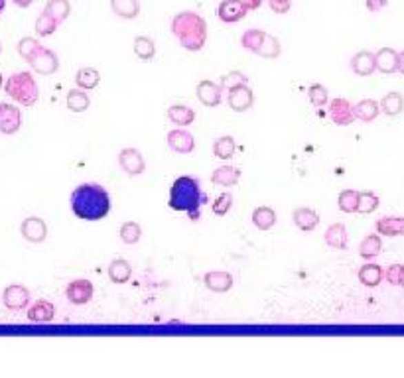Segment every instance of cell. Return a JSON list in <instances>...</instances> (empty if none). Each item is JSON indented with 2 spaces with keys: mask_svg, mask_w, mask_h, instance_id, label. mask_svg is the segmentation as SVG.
Instances as JSON below:
<instances>
[{
  "mask_svg": "<svg viewBox=\"0 0 404 378\" xmlns=\"http://www.w3.org/2000/svg\"><path fill=\"white\" fill-rule=\"evenodd\" d=\"M71 211L81 221H101L111 213V195L99 183H81L71 193Z\"/></svg>",
  "mask_w": 404,
  "mask_h": 378,
  "instance_id": "cell-1",
  "label": "cell"
},
{
  "mask_svg": "<svg viewBox=\"0 0 404 378\" xmlns=\"http://www.w3.org/2000/svg\"><path fill=\"white\" fill-rule=\"evenodd\" d=\"M205 203H208V193L201 189L197 177L180 176L178 179H174L170 188V197H168L170 209L178 213H185L190 217V221H199L201 207Z\"/></svg>",
  "mask_w": 404,
  "mask_h": 378,
  "instance_id": "cell-2",
  "label": "cell"
},
{
  "mask_svg": "<svg viewBox=\"0 0 404 378\" xmlns=\"http://www.w3.org/2000/svg\"><path fill=\"white\" fill-rule=\"evenodd\" d=\"M172 34L178 38L180 46L185 52H199L205 48L208 41V22L203 16H199L194 10H181L170 24Z\"/></svg>",
  "mask_w": 404,
  "mask_h": 378,
  "instance_id": "cell-3",
  "label": "cell"
},
{
  "mask_svg": "<svg viewBox=\"0 0 404 378\" xmlns=\"http://www.w3.org/2000/svg\"><path fill=\"white\" fill-rule=\"evenodd\" d=\"M4 91L10 99H14L22 107H34L40 99V89L38 83L32 77L30 71H20L6 79Z\"/></svg>",
  "mask_w": 404,
  "mask_h": 378,
  "instance_id": "cell-4",
  "label": "cell"
},
{
  "mask_svg": "<svg viewBox=\"0 0 404 378\" xmlns=\"http://www.w3.org/2000/svg\"><path fill=\"white\" fill-rule=\"evenodd\" d=\"M119 166L123 168L126 176L137 177L146 172V162L142 152L137 148H125L119 152Z\"/></svg>",
  "mask_w": 404,
  "mask_h": 378,
  "instance_id": "cell-5",
  "label": "cell"
},
{
  "mask_svg": "<svg viewBox=\"0 0 404 378\" xmlns=\"http://www.w3.org/2000/svg\"><path fill=\"white\" fill-rule=\"evenodd\" d=\"M223 87H221V83L217 85V83L210 81V79H203V81L197 83V87H195V94H197V101L203 105V107H210L215 108L221 105V101H223Z\"/></svg>",
  "mask_w": 404,
  "mask_h": 378,
  "instance_id": "cell-6",
  "label": "cell"
},
{
  "mask_svg": "<svg viewBox=\"0 0 404 378\" xmlns=\"http://www.w3.org/2000/svg\"><path fill=\"white\" fill-rule=\"evenodd\" d=\"M28 63L36 73L52 75V73H56L57 69H59V57L56 55V52H52V50H48V48L42 46L36 54L32 55V59H30Z\"/></svg>",
  "mask_w": 404,
  "mask_h": 378,
  "instance_id": "cell-7",
  "label": "cell"
},
{
  "mask_svg": "<svg viewBox=\"0 0 404 378\" xmlns=\"http://www.w3.org/2000/svg\"><path fill=\"white\" fill-rule=\"evenodd\" d=\"M227 105L235 112H245L254 105V93L249 85H237L227 91Z\"/></svg>",
  "mask_w": 404,
  "mask_h": 378,
  "instance_id": "cell-8",
  "label": "cell"
},
{
  "mask_svg": "<svg viewBox=\"0 0 404 378\" xmlns=\"http://www.w3.org/2000/svg\"><path fill=\"white\" fill-rule=\"evenodd\" d=\"M2 301L8 310H26L30 306V290L22 284H10L2 294Z\"/></svg>",
  "mask_w": 404,
  "mask_h": 378,
  "instance_id": "cell-9",
  "label": "cell"
},
{
  "mask_svg": "<svg viewBox=\"0 0 404 378\" xmlns=\"http://www.w3.org/2000/svg\"><path fill=\"white\" fill-rule=\"evenodd\" d=\"M22 126V112L20 108L10 103H0V132L2 135H16Z\"/></svg>",
  "mask_w": 404,
  "mask_h": 378,
  "instance_id": "cell-10",
  "label": "cell"
},
{
  "mask_svg": "<svg viewBox=\"0 0 404 378\" xmlns=\"http://www.w3.org/2000/svg\"><path fill=\"white\" fill-rule=\"evenodd\" d=\"M168 148L176 154H192L195 150V138L192 132L183 130V128H174L166 136Z\"/></svg>",
  "mask_w": 404,
  "mask_h": 378,
  "instance_id": "cell-11",
  "label": "cell"
},
{
  "mask_svg": "<svg viewBox=\"0 0 404 378\" xmlns=\"http://www.w3.org/2000/svg\"><path fill=\"white\" fill-rule=\"evenodd\" d=\"M20 232H22V237L28 243L40 244L48 239V225H46V221L40 219V217H28V219L22 221Z\"/></svg>",
  "mask_w": 404,
  "mask_h": 378,
  "instance_id": "cell-12",
  "label": "cell"
},
{
  "mask_svg": "<svg viewBox=\"0 0 404 378\" xmlns=\"http://www.w3.org/2000/svg\"><path fill=\"white\" fill-rule=\"evenodd\" d=\"M330 117L337 126H349L355 121V105H351L347 99H332L330 103Z\"/></svg>",
  "mask_w": 404,
  "mask_h": 378,
  "instance_id": "cell-13",
  "label": "cell"
},
{
  "mask_svg": "<svg viewBox=\"0 0 404 378\" xmlns=\"http://www.w3.org/2000/svg\"><path fill=\"white\" fill-rule=\"evenodd\" d=\"M95 294V288L93 284L85 278H79V280H73V282L68 284V290H65V296L70 299L73 306H85L91 297Z\"/></svg>",
  "mask_w": 404,
  "mask_h": 378,
  "instance_id": "cell-14",
  "label": "cell"
},
{
  "mask_svg": "<svg viewBox=\"0 0 404 378\" xmlns=\"http://www.w3.org/2000/svg\"><path fill=\"white\" fill-rule=\"evenodd\" d=\"M249 14V10L245 8V4L241 0H223L217 8V16L219 20L225 24H235L241 22L245 16Z\"/></svg>",
  "mask_w": 404,
  "mask_h": 378,
  "instance_id": "cell-15",
  "label": "cell"
},
{
  "mask_svg": "<svg viewBox=\"0 0 404 378\" xmlns=\"http://www.w3.org/2000/svg\"><path fill=\"white\" fill-rule=\"evenodd\" d=\"M349 66H351V71H353L355 75H359V77H369V75H373L376 71L375 54H373V52H367V50L357 52V54L351 57Z\"/></svg>",
  "mask_w": 404,
  "mask_h": 378,
  "instance_id": "cell-16",
  "label": "cell"
},
{
  "mask_svg": "<svg viewBox=\"0 0 404 378\" xmlns=\"http://www.w3.org/2000/svg\"><path fill=\"white\" fill-rule=\"evenodd\" d=\"M203 284H205L208 290L215 292V294H225V292H229L233 288V276L225 270L205 272Z\"/></svg>",
  "mask_w": 404,
  "mask_h": 378,
  "instance_id": "cell-17",
  "label": "cell"
},
{
  "mask_svg": "<svg viewBox=\"0 0 404 378\" xmlns=\"http://www.w3.org/2000/svg\"><path fill=\"white\" fill-rule=\"evenodd\" d=\"M292 221L298 229L310 232V230H314L320 225V213L310 209V207H298V209H294Z\"/></svg>",
  "mask_w": 404,
  "mask_h": 378,
  "instance_id": "cell-18",
  "label": "cell"
},
{
  "mask_svg": "<svg viewBox=\"0 0 404 378\" xmlns=\"http://www.w3.org/2000/svg\"><path fill=\"white\" fill-rule=\"evenodd\" d=\"M376 71L390 75L398 71V52H394L392 48H381L375 54Z\"/></svg>",
  "mask_w": 404,
  "mask_h": 378,
  "instance_id": "cell-19",
  "label": "cell"
},
{
  "mask_svg": "<svg viewBox=\"0 0 404 378\" xmlns=\"http://www.w3.org/2000/svg\"><path fill=\"white\" fill-rule=\"evenodd\" d=\"M56 317V308L52 301L40 299L28 310V319L32 324H50Z\"/></svg>",
  "mask_w": 404,
  "mask_h": 378,
  "instance_id": "cell-20",
  "label": "cell"
},
{
  "mask_svg": "<svg viewBox=\"0 0 404 378\" xmlns=\"http://www.w3.org/2000/svg\"><path fill=\"white\" fill-rule=\"evenodd\" d=\"M375 229L381 237H404V217H383Z\"/></svg>",
  "mask_w": 404,
  "mask_h": 378,
  "instance_id": "cell-21",
  "label": "cell"
},
{
  "mask_svg": "<svg viewBox=\"0 0 404 378\" xmlns=\"http://www.w3.org/2000/svg\"><path fill=\"white\" fill-rule=\"evenodd\" d=\"M239 179H241V170L235 166H221L211 174V181L221 188H233L237 186Z\"/></svg>",
  "mask_w": 404,
  "mask_h": 378,
  "instance_id": "cell-22",
  "label": "cell"
},
{
  "mask_svg": "<svg viewBox=\"0 0 404 378\" xmlns=\"http://www.w3.org/2000/svg\"><path fill=\"white\" fill-rule=\"evenodd\" d=\"M323 239H325V244L335 248V250H345L347 248V229H345V225L343 223L330 225L325 235H323Z\"/></svg>",
  "mask_w": 404,
  "mask_h": 378,
  "instance_id": "cell-23",
  "label": "cell"
},
{
  "mask_svg": "<svg viewBox=\"0 0 404 378\" xmlns=\"http://www.w3.org/2000/svg\"><path fill=\"white\" fill-rule=\"evenodd\" d=\"M107 272H109V278H111L112 284H126L132 278V266L125 258H114L109 264Z\"/></svg>",
  "mask_w": 404,
  "mask_h": 378,
  "instance_id": "cell-24",
  "label": "cell"
},
{
  "mask_svg": "<svg viewBox=\"0 0 404 378\" xmlns=\"http://www.w3.org/2000/svg\"><path fill=\"white\" fill-rule=\"evenodd\" d=\"M359 282L363 284V286H367V288H375V286H378V284L383 282V278H385V270L378 266V264H375V262H367L365 266H361L359 268Z\"/></svg>",
  "mask_w": 404,
  "mask_h": 378,
  "instance_id": "cell-25",
  "label": "cell"
},
{
  "mask_svg": "<svg viewBox=\"0 0 404 378\" xmlns=\"http://www.w3.org/2000/svg\"><path fill=\"white\" fill-rule=\"evenodd\" d=\"M252 225L256 227L259 230H270L274 225H276V213L272 207H256L252 211Z\"/></svg>",
  "mask_w": 404,
  "mask_h": 378,
  "instance_id": "cell-26",
  "label": "cell"
},
{
  "mask_svg": "<svg viewBox=\"0 0 404 378\" xmlns=\"http://www.w3.org/2000/svg\"><path fill=\"white\" fill-rule=\"evenodd\" d=\"M111 10L123 20H134L140 14L139 0H111Z\"/></svg>",
  "mask_w": 404,
  "mask_h": 378,
  "instance_id": "cell-27",
  "label": "cell"
},
{
  "mask_svg": "<svg viewBox=\"0 0 404 378\" xmlns=\"http://www.w3.org/2000/svg\"><path fill=\"white\" fill-rule=\"evenodd\" d=\"M168 119L178 126H190L195 121V110L188 105H172L168 108Z\"/></svg>",
  "mask_w": 404,
  "mask_h": 378,
  "instance_id": "cell-28",
  "label": "cell"
},
{
  "mask_svg": "<svg viewBox=\"0 0 404 378\" xmlns=\"http://www.w3.org/2000/svg\"><path fill=\"white\" fill-rule=\"evenodd\" d=\"M381 248H383V241H381L378 232L367 235L361 241V244H359V257L369 262V260H373V258L381 255Z\"/></svg>",
  "mask_w": 404,
  "mask_h": 378,
  "instance_id": "cell-29",
  "label": "cell"
},
{
  "mask_svg": "<svg viewBox=\"0 0 404 378\" xmlns=\"http://www.w3.org/2000/svg\"><path fill=\"white\" fill-rule=\"evenodd\" d=\"M381 115V103L373 99H363L355 105V117L361 122H373Z\"/></svg>",
  "mask_w": 404,
  "mask_h": 378,
  "instance_id": "cell-30",
  "label": "cell"
},
{
  "mask_svg": "<svg viewBox=\"0 0 404 378\" xmlns=\"http://www.w3.org/2000/svg\"><path fill=\"white\" fill-rule=\"evenodd\" d=\"M237 150V142L233 136H221L213 142V156L219 160H231L235 156Z\"/></svg>",
  "mask_w": 404,
  "mask_h": 378,
  "instance_id": "cell-31",
  "label": "cell"
},
{
  "mask_svg": "<svg viewBox=\"0 0 404 378\" xmlns=\"http://www.w3.org/2000/svg\"><path fill=\"white\" fill-rule=\"evenodd\" d=\"M65 105L70 108L71 112H85L87 108L91 107V99L85 89H71L68 93V99H65Z\"/></svg>",
  "mask_w": 404,
  "mask_h": 378,
  "instance_id": "cell-32",
  "label": "cell"
},
{
  "mask_svg": "<svg viewBox=\"0 0 404 378\" xmlns=\"http://www.w3.org/2000/svg\"><path fill=\"white\" fill-rule=\"evenodd\" d=\"M404 110V97L396 91L385 94L381 101V112H385L387 117H398Z\"/></svg>",
  "mask_w": 404,
  "mask_h": 378,
  "instance_id": "cell-33",
  "label": "cell"
},
{
  "mask_svg": "<svg viewBox=\"0 0 404 378\" xmlns=\"http://www.w3.org/2000/svg\"><path fill=\"white\" fill-rule=\"evenodd\" d=\"M75 83H77L79 89L91 91V89L99 87V83H101V73L93 68H81L75 73Z\"/></svg>",
  "mask_w": 404,
  "mask_h": 378,
  "instance_id": "cell-34",
  "label": "cell"
},
{
  "mask_svg": "<svg viewBox=\"0 0 404 378\" xmlns=\"http://www.w3.org/2000/svg\"><path fill=\"white\" fill-rule=\"evenodd\" d=\"M337 207H339L341 213H357L359 211V191L343 189L337 195Z\"/></svg>",
  "mask_w": 404,
  "mask_h": 378,
  "instance_id": "cell-35",
  "label": "cell"
},
{
  "mask_svg": "<svg viewBox=\"0 0 404 378\" xmlns=\"http://www.w3.org/2000/svg\"><path fill=\"white\" fill-rule=\"evenodd\" d=\"M265 38L266 32L259 30V28H252V30H247V32L241 36V46H243L247 52H251V54H259V50H261Z\"/></svg>",
  "mask_w": 404,
  "mask_h": 378,
  "instance_id": "cell-36",
  "label": "cell"
},
{
  "mask_svg": "<svg viewBox=\"0 0 404 378\" xmlns=\"http://www.w3.org/2000/svg\"><path fill=\"white\" fill-rule=\"evenodd\" d=\"M132 50H134V54H137L139 59L150 61L154 55H156V43L148 36H137L134 41H132Z\"/></svg>",
  "mask_w": 404,
  "mask_h": 378,
  "instance_id": "cell-37",
  "label": "cell"
},
{
  "mask_svg": "<svg viewBox=\"0 0 404 378\" xmlns=\"http://www.w3.org/2000/svg\"><path fill=\"white\" fill-rule=\"evenodd\" d=\"M43 10H46L48 14H52L57 22L61 24V22H65V20H68V16L71 14V4H70V0H50V2L46 4V8H43Z\"/></svg>",
  "mask_w": 404,
  "mask_h": 378,
  "instance_id": "cell-38",
  "label": "cell"
},
{
  "mask_svg": "<svg viewBox=\"0 0 404 378\" xmlns=\"http://www.w3.org/2000/svg\"><path fill=\"white\" fill-rule=\"evenodd\" d=\"M57 26H59V22H57L52 14L46 12V10H43V12L38 16V20H36V32H38V36H42V38L52 36L57 30Z\"/></svg>",
  "mask_w": 404,
  "mask_h": 378,
  "instance_id": "cell-39",
  "label": "cell"
},
{
  "mask_svg": "<svg viewBox=\"0 0 404 378\" xmlns=\"http://www.w3.org/2000/svg\"><path fill=\"white\" fill-rule=\"evenodd\" d=\"M381 205V199L378 195H375L373 191H359V211L361 215H371L373 211L378 209Z\"/></svg>",
  "mask_w": 404,
  "mask_h": 378,
  "instance_id": "cell-40",
  "label": "cell"
},
{
  "mask_svg": "<svg viewBox=\"0 0 404 378\" xmlns=\"http://www.w3.org/2000/svg\"><path fill=\"white\" fill-rule=\"evenodd\" d=\"M119 235H121V241L125 244H137L140 241V237H142V227L137 221H128V223H125L121 227Z\"/></svg>",
  "mask_w": 404,
  "mask_h": 378,
  "instance_id": "cell-41",
  "label": "cell"
},
{
  "mask_svg": "<svg viewBox=\"0 0 404 378\" xmlns=\"http://www.w3.org/2000/svg\"><path fill=\"white\" fill-rule=\"evenodd\" d=\"M307 101H310L316 108L325 107V105L330 103V93H327V89H325L323 85L316 83V85H312V87L307 89Z\"/></svg>",
  "mask_w": 404,
  "mask_h": 378,
  "instance_id": "cell-42",
  "label": "cell"
},
{
  "mask_svg": "<svg viewBox=\"0 0 404 378\" xmlns=\"http://www.w3.org/2000/svg\"><path fill=\"white\" fill-rule=\"evenodd\" d=\"M280 54H282L280 41L276 40L274 36L266 34L265 41H263V46H261V50H259V54L256 55H261V57H265V59H276Z\"/></svg>",
  "mask_w": 404,
  "mask_h": 378,
  "instance_id": "cell-43",
  "label": "cell"
},
{
  "mask_svg": "<svg viewBox=\"0 0 404 378\" xmlns=\"http://www.w3.org/2000/svg\"><path fill=\"white\" fill-rule=\"evenodd\" d=\"M42 48V43L36 40V38H22V40L18 41V46H16V50H18V54H20V57H24L26 61H30L32 59V55L36 54L38 50Z\"/></svg>",
  "mask_w": 404,
  "mask_h": 378,
  "instance_id": "cell-44",
  "label": "cell"
},
{
  "mask_svg": "<svg viewBox=\"0 0 404 378\" xmlns=\"http://www.w3.org/2000/svg\"><path fill=\"white\" fill-rule=\"evenodd\" d=\"M233 203H235V199H233V193L225 191V193H221V195L215 199V203L211 205V209H213V213H215V215L225 217L229 211H231Z\"/></svg>",
  "mask_w": 404,
  "mask_h": 378,
  "instance_id": "cell-45",
  "label": "cell"
},
{
  "mask_svg": "<svg viewBox=\"0 0 404 378\" xmlns=\"http://www.w3.org/2000/svg\"><path fill=\"white\" fill-rule=\"evenodd\" d=\"M237 85H249V77L245 73H241V71H231V73L223 75L221 87H223L225 91H229V89L237 87Z\"/></svg>",
  "mask_w": 404,
  "mask_h": 378,
  "instance_id": "cell-46",
  "label": "cell"
},
{
  "mask_svg": "<svg viewBox=\"0 0 404 378\" xmlns=\"http://www.w3.org/2000/svg\"><path fill=\"white\" fill-rule=\"evenodd\" d=\"M268 6L274 14H288L292 8V0H268Z\"/></svg>",
  "mask_w": 404,
  "mask_h": 378,
  "instance_id": "cell-47",
  "label": "cell"
},
{
  "mask_svg": "<svg viewBox=\"0 0 404 378\" xmlns=\"http://www.w3.org/2000/svg\"><path fill=\"white\" fill-rule=\"evenodd\" d=\"M401 268H403V264H392V266H389L387 272H385L387 282L392 284V286H398L401 284Z\"/></svg>",
  "mask_w": 404,
  "mask_h": 378,
  "instance_id": "cell-48",
  "label": "cell"
},
{
  "mask_svg": "<svg viewBox=\"0 0 404 378\" xmlns=\"http://www.w3.org/2000/svg\"><path fill=\"white\" fill-rule=\"evenodd\" d=\"M387 6V0H367V10L369 12H381Z\"/></svg>",
  "mask_w": 404,
  "mask_h": 378,
  "instance_id": "cell-49",
  "label": "cell"
},
{
  "mask_svg": "<svg viewBox=\"0 0 404 378\" xmlns=\"http://www.w3.org/2000/svg\"><path fill=\"white\" fill-rule=\"evenodd\" d=\"M241 2L245 4V8H247L249 12H252V10H256V8H261L265 0H241Z\"/></svg>",
  "mask_w": 404,
  "mask_h": 378,
  "instance_id": "cell-50",
  "label": "cell"
},
{
  "mask_svg": "<svg viewBox=\"0 0 404 378\" xmlns=\"http://www.w3.org/2000/svg\"><path fill=\"white\" fill-rule=\"evenodd\" d=\"M32 2H34V0H14V4L16 6H20V8H28Z\"/></svg>",
  "mask_w": 404,
  "mask_h": 378,
  "instance_id": "cell-51",
  "label": "cell"
},
{
  "mask_svg": "<svg viewBox=\"0 0 404 378\" xmlns=\"http://www.w3.org/2000/svg\"><path fill=\"white\" fill-rule=\"evenodd\" d=\"M398 73L404 75V52H398Z\"/></svg>",
  "mask_w": 404,
  "mask_h": 378,
  "instance_id": "cell-52",
  "label": "cell"
},
{
  "mask_svg": "<svg viewBox=\"0 0 404 378\" xmlns=\"http://www.w3.org/2000/svg\"><path fill=\"white\" fill-rule=\"evenodd\" d=\"M398 286H403L404 288V264H403V268H401V284Z\"/></svg>",
  "mask_w": 404,
  "mask_h": 378,
  "instance_id": "cell-53",
  "label": "cell"
},
{
  "mask_svg": "<svg viewBox=\"0 0 404 378\" xmlns=\"http://www.w3.org/2000/svg\"><path fill=\"white\" fill-rule=\"evenodd\" d=\"M4 6H6V0H0V14L4 10Z\"/></svg>",
  "mask_w": 404,
  "mask_h": 378,
  "instance_id": "cell-54",
  "label": "cell"
},
{
  "mask_svg": "<svg viewBox=\"0 0 404 378\" xmlns=\"http://www.w3.org/2000/svg\"><path fill=\"white\" fill-rule=\"evenodd\" d=\"M4 87V77H2V73H0V89Z\"/></svg>",
  "mask_w": 404,
  "mask_h": 378,
  "instance_id": "cell-55",
  "label": "cell"
},
{
  "mask_svg": "<svg viewBox=\"0 0 404 378\" xmlns=\"http://www.w3.org/2000/svg\"><path fill=\"white\" fill-rule=\"evenodd\" d=\"M0 54H2V43H0Z\"/></svg>",
  "mask_w": 404,
  "mask_h": 378,
  "instance_id": "cell-56",
  "label": "cell"
}]
</instances>
